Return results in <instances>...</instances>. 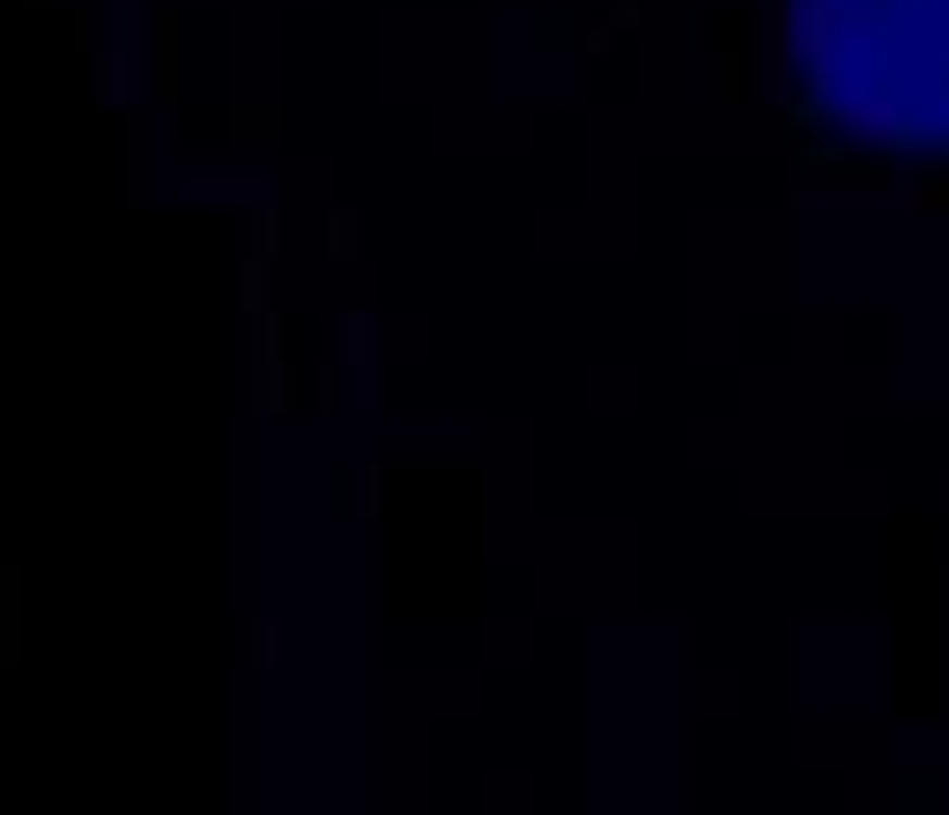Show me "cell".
<instances>
[{
	"label": "cell",
	"mask_w": 949,
	"mask_h": 815,
	"mask_svg": "<svg viewBox=\"0 0 949 815\" xmlns=\"http://www.w3.org/2000/svg\"><path fill=\"white\" fill-rule=\"evenodd\" d=\"M809 126L853 156L949 163V0H794Z\"/></svg>",
	"instance_id": "6da1fadb"
}]
</instances>
